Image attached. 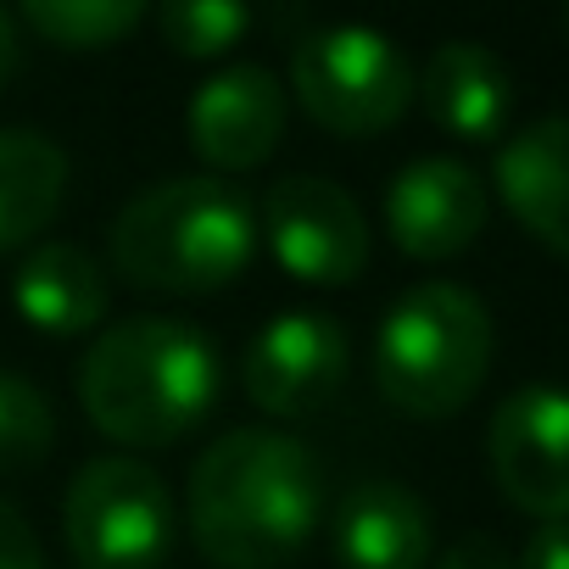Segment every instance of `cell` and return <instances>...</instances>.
Masks as SVG:
<instances>
[{"mask_svg":"<svg viewBox=\"0 0 569 569\" xmlns=\"http://www.w3.org/2000/svg\"><path fill=\"white\" fill-rule=\"evenodd\" d=\"M325 475L319 458L284 430L218 436L184 486L196 547L218 569H279L319 530Z\"/></svg>","mask_w":569,"mask_h":569,"instance_id":"6da1fadb","label":"cell"},{"mask_svg":"<svg viewBox=\"0 0 569 569\" xmlns=\"http://www.w3.org/2000/svg\"><path fill=\"white\" fill-rule=\"evenodd\" d=\"M223 391L218 347L179 319L112 325L79 363V402L118 447H173Z\"/></svg>","mask_w":569,"mask_h":569,"instance_id":"7a4b0ae2","label":"cell"},{"mask_svg":"<svg viewBox=\"0 0 569 569\" xmlns=\"http://www.w3.org/2000/svg\"><path fill=\"white\" fill-rule=\"evenodd\" d=\"M257 257V212L229 179L184 173L140 190L112 218V268L162 297H207Z\"/></svg>","mask_w":569,"mask_h":569,"instance_id":"3957f363","label":"cell"},{"mask_svg":"<svg viewBox=\"0 0 569 569\" xmlns=\"http://www.w3.org/2000/svg\"><path fill=\"white\" fill-rule=\"evenodd\" d=\"M491 313L469 284L430 279L391 302L375 341V386L408 419H452L491 375Z\"/></svg>","mask_w":569,"mask_h":569,"instance_id":"277c9868","label":"cell"},{"mask_svg":"<svg viewBox=\"0 0 569 569\" xmlns=\"http://www.w3.org/2000/svg\"><path fill=\"white\" fill-rule=\"evenodd\" d=\"M291 90L302 112L341 140L386 134L419 96L413 62L380 29H319L291 51Z\"/></svg>","mask_w":569,"mask_h":569,"instance_id":"5b68a950","label":"cell"},{"mask_svg":"<svg viewBox=\"0 0 569 569\" xmlns=\"http://www.w3.org/2000/svg\"><path fill=\"white\" fill-rule=\"evenodd\" d=\"M62 536L79 569H162L173 547V491L129 452L90 458L68 486Z\"/></svg>","mask_w":569,"mask_h":569,"instance_id":"8992f818","label":"cell"},{"mask_svg":"<svg viewBox=\"0 0 569 569\" xmlns=\"http://www.w3.org/2000/svg\"><path fill=\"white\" fill-rule=\"evenodd\" d=\"M257 240L291 279L325 284V291L352 284L369 268V223L358 201L336 179H319V173L273 179V190L262 196Z\"/></svg>","mask_w":569,"mask_h":569,"instance_id":"52a82bcc","label":"cell"},{"mask_svg":"<svg viewBox=\"0 0 569 569\" xmlns=\"http://www.w3.org/2000/svg\"><path fill=\"white\" fill-rule=\"evenodd\" d=\"M486 458L502 497L519 513L569 525V391L525 386L497 402L486 425Z\"/></svg>","mask_w":569,"mask_h":569,"instance_id":"ba28073f","label":"cell"},{"mask_svg":"<svg viewBox=\"0 0 569 569\" xmlns=\"http://www.w3.org/2000/svg\"><path fill=\"white\" fill-rule=\"evenodd\" d=\"M347 380V330L330 313L284 308L246 347V397L273 419L319 413Z\"/></svg>","mask_w":569,"mask_h":569,"instance_id":"9c48e42d","label":"cell"},{"mask_svg":"<svg viewBox=\"0 0 569 569\" xmlns=\"http://www.w3.org/2000/svg\"><path fill=\"white\" fill-rule=\"evenodd\" d=\"M190 146L218 173H251L273 157L284 134V84L262 62H240L212 73L184 112Z\"/></svg>","mask_w":569,"mask_h":569,"instance_id":"30bf717a","label":"cell"},{"mask_svg":"<svg viewBox=\"0 0 569 569\" xmlns=\"http://www.w3.org/2000/svg\"><path fill=\"white\" fill-rule=\"evenodd\" d=\"M386 229L419 262L458 257L486 229V184L458 157H419L386 190Z\"/></svg>","mask_w":569,"mask_h":569,"instance_id":"8fae6325","label":"cell"},{"mask_svg":"<svg viewBox=\"0 0 569 569\" xmlns=\"http://www.w3.org/2000/svg\"><path fill=\"white\" fill-rule=\"evenodd\" d=\"M497 196L525 234L569 257V118H541L497 151Z\"/></svg>","mask_w":569,"mask_h":569,"instance_id":"7c38bea8","label":"cell"},{"mask_svg":"<svg viewBox=\"0 0 569 569\" xmlns=\"http://www.w3.org/2000/svg\"><path fill=\"white\" fill-rule=\"evenodd\" d=\"M413 84H419L425 112L458 140H497L513 112V79H508L502 57L475 40L436 46Z\"/></svg>","mask_w":569,"mask_h":569,"instance_id":"4fadbf2b","label":"cell"},{"mask_svg":"<svg viewBox=\"0 0 569 569\" xmlns=\"http://www.w3.org/2000/svg\"><path fill=\"white\" fill-rule=\"evenodd\" d=\"M336 558L341 569H425L430 563V513L397 480H363L336 508Z\"/></svg>","mask_w":569,"mask_h":569,"instance_id":"5bb4252c","label":"cell"},{"mask_svg":"<svg viewBox=\"0 0 569 569\" xmlns=\"http://www.w3.org/2000/svg\"><path fill=\"white\" fill-rule=\"evenodd\" d=\"M12 302L23 313V325L46 330V336H84L90 325L107 319L112 308V284L101 273V262L84 246L68 240H46L34 246L18 273H12Z\"/></svg>","mask_w":569,"mask_h":569,"instance_id":"9a60e30c","label":"cell"},{"mask_svg":"<svg viewBox=\"0 0 569 569\" xmlns=\"http://www.w3.org/2000/svg\"><path fill=\"white\" fill-rule=\"evenodd\" d=\"M68 196V151L40 129H0V251L29 246Z\"/></svg>","mask_w":569,"mask_h":569,"instance_id":"2e32d148","label":"cell"},{"mask_svg":"<svg viewBox=\"0 0 569 569\" xmlns=\"http://www.w3.org/2000/svg\"><path fill=\"white\" fill-rule=\"evenodd\" d=\"M140 18L146 12L134 0H29L23 7V23L57 51H107L134 34Z\"/></svg>","mask_w":569,"mask_h":569,"instance_id":"e0dca14e","label":"cell"},{"mask_svg":"<svg viewBox=\"0 0 569 569\" xmlns=\"http://www.w3.org/2000/svg\"><path fill=\"white\" fill-rule=\"evenodd\" d=\"M57 413L51 397L18 375H0V475H23L51 458Z\"/></svg>","mask_w":569,"mask_h":569,"instance_id":"ac0fdd59","label":"cell"},{"mask_svg":"<svg viewBox=\"0 0 569 569\" xmlns=\"http://www.w3.org/2000/svg\"><path fill=\"white\" fill-rule=\"evenodd\" d=\"M157 29H162L168 51L201 62V57H223L229 46H240L251 29V12L234 7V0H179V7L157 12Z\"/></svg>","mask_w":569,"mask_h":569,"instance_id":"d6986e66","label":"cell"},{"mask_svg":"<svg viewBox=\"0 0 569 569\" xmlns=\"http://www.w3.org/2000/svg\"><path fill=\"white\" fill-rule=\"evenodd\" d=\"M0 569H46V547L12 502H0Z\"/></svg>","mask_w":569,"mask_h":569,"instance_id":"ffe728a7","label":"cell"},{"mask_svg":"<svg viewBox=\"0 0 569 569\" xmlns=\"http://www.w3.org/2000/svg\"><path fill=\"white\" fill-rule=\"evenodd\" d=\"M436 569H513V558L502 552V541H497V536L469 530V536H458V541L441 552V563H436Z\"/></svg>","mask_w":569,"mask_h":569,"instance_id":"44dd1931","label":"cell"},{"mask_svg":"<svg viewBox=\"0 0 569 569\" xmlns=\"http://www.w3.org/2000/svg\"><path fill=\"white\" fill-rule=\"evenodd\" d=\"M519 569H569V525H541L525 541Z\"/></svg>","mask_w":569,"mask_h":569,"instance_id":"7402d4cb","label":"cell"},{"mask_svg":"<svg viewBox=\"0 0 569 569\" xmlns=\"http://www.w3.org/2000/svg\"><path fill=\"white\" fill-rule=\"evenodd\" d=\"M18 23H12V12H0V90H7V79L18 73Z\"/></svg>","mask_w":569,"mask_h":569,"instance_id":"603a6c76","label":"cell"},{"mask_svg":"<svg viewBox=\"0 0 569 569\" xmlns=\"http://www.w3.org/2000/svg\"><path fill=\"white\" fill-rule=\"evenodd\" d=\"M563 29H569V12H563Z\"/></svg>","mask_w":569,"mask_h":569,"instance_id":"cb8c5ba5","label":"cell"}]
</instances>
